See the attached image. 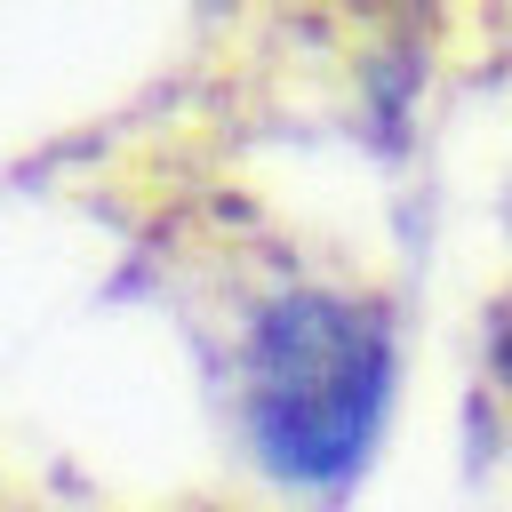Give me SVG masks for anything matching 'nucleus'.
Masks as SVG:
<instances>
[{"mask_svg":"<svg viewBox=\"0 0 512 512\" xmlns=\"http://www.w3.org/2000/svg\"><path fill=\"white\" fill-rule=\"evenodd\" d=\"M496 376H504V392H512V312H504V328H496Z\"/></svg>","mask_w":512,"mask_h":512,"instance_id":"2","label":"nucleus"},{"mask_svg":"<svg viewBox=\"0 0 512 512\" xmlns=\"http://www.w3.org/2000/svg\"><path fill=\"white\" fill-rule=\"evenodd\" d=\"M392 320L336 288H288L248 320L240 416L248 448L288 488H336L368 464L392 408Z\"/></svg>","mask_w":512,"mask_h":512,"instance_id":"1","label":"nucleus"}]
</instances>
